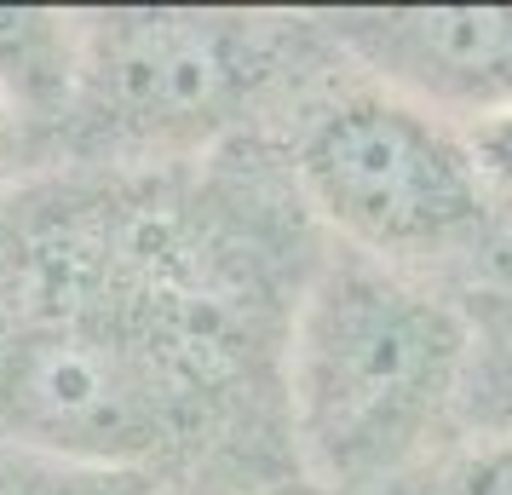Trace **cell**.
Here are the masks:
<instances>
[{"mask_svg":"<svg viewBox=\"0 0 512 495\" xmlns=\"http://www.w3.org/2000/svg\"><path fill=\"white\" fill-rule=\"evenodd\" d=\"M35 254L29 294L0 306V426L81 467L179 449L219 363L208 306L173 288L162 248L133 242L127 219Z\"/></svg>","mask_w":512,"mask_h":495,"instance_id":"obj_1","label":"cell"},{"mask_svg":"<svg viewBox=\"0 0 512 495\" xmlns=\"http://www.w3.org/2000/svg\"><path fill=\"white\" fill-rule=\"evenodd\" d=\"M472 363V329L380 260H334L288 340V421L323 490L386 484L432 444Z\"/></svg>","mask_w":512,"mask_h":495,"instance_id":"obj_2","label":"cell"},{"mask_svg":"<svg viewBox=\"0 0 512 495\" xmlns=\"http://www.w3.org/2000/svg\"><path fill=\"white\" fill-rule=\"evenodd\" d=\"M311 208L363 254H432L489 208L461 127L403 93H357L300 139Z\"/></svg>","mask_w":512,"mask_h":495,"instance_id":"obj_3","label":"cell"},{"mask_svg":"<svg viewBox=\"0 0 512 495\" xmlns=\"http://www.w3.org/2000/svg\"><path fill=\"white\" fill-rule=\"evenodd\" d=\"M248 87V35L208 12H104L81 18V81L110 133L144 144L202 139Z\"/></svg>","mask_w":512,"mask_h":495,"instance_id":"obj_4","label":"cell"},{"mask_svg":"<svg viewBox=\"0 0 512 495\" xmlns=\"http://www.w3.org/2000/svg\"><path fill=\"white\" fill-rule=\"evenodd\" d=\"M346 41L386 93L426 110H512V6H409V12H340Z\"/></svg>","mask_w":512,"mask_h":495,"instance_id":"obj_5","label":"cell"},{"mask_svg":"<svg viewBox=\"0 0 512 495\" xmlns=\"http://www.w3.org/2000/svg\"><path fill=\"white\" fill-rule=\"evenodd\" d=\"M81 81V18L64 12H0V98L18 116L70 104Z\"/></svg>","mask_w":512,"mask_h":495,"instance_id":"obj_6","label":"cell"},{"mask_svg":"<svg viewBox=\"0 0 512 495\" xmlns=\"http://www.w3.org/2000/svg\"><path fill=\"white\" fill-rule=\"evenodd\" d=\"M466 150H472V167L484 179L489 196L512 202V110H489V116H472L461 127Z\"/></svg>","mask_w":512,"mask_h":495,"instance_id":"obj_7","label":"cell"},{"mask_svg":"<svg viewBox=\"0 0 512 495\" xmlns=\"http://www.w3.org/2000/svg\"><path fill=\"white\" fill-rule=\"evenodd\" d=\"M438 495H512V432L478 444L472 455H461Z\"/></svg>","mask_w":512,"mask_h":495,"instance_id":"obj_8","label":"cell"},{"mask_svg":"<svg viewBox=\"0 0 512 495\" xmlns=\"http://www.w3.org/2000/svg\"><path fill=\"white\" fill-rule=\"evenodd\" d=\"M18 144H24V116L0 98V173L12 167V156H18Z\"/></svg>","mask_w":512,"mask_h":495,"instance_id":"obj_9","label":"cell"},{"mask_svg":"<svg viewBox=\"0 0 512 495\" xmlns=\"http://www.w3.org/2000/svg\"><path fill=\"white\" fill-rule=\"evenodd\" d=\"M0 495H41V490H12V484H0Z\"/></svg>","mask_w":512,"mask_h":495,"instance_id":"obj_10","label":"cell"}]
</instances>
